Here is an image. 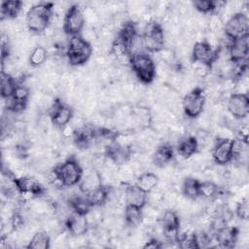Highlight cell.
Wrapping results in <instances>:
<instances>
[{
    "label": "cell",
    "instance_id": "cell-20",
    "mask_svg": "<svg viewBox=\"0 0 249 249\" xmlns=\"http://www.w3.org/2000/svg\"><path fill=\"white\" fill-rule=\"evenodd\" d=\"M160 182V177L158 174L152 171H144L137 176L135 185L140 188L146 194L150 193L157 188Z\"/></svg>",
    "mask_w": 249,
    "mask_h": 249
},
{
    "label": "cell",
    "instance_id": "cell-5",
    "mask_svg": "<svg viewBox=\"0 0 249 249\" xmlns=\"http://www.w3.org/2000/svg\"><path fill=\"white\" fill-rule=\"evenodd\" d=\"M53 168L55 169L63 187L65 188L77 186L84 173L83 167L74 156H71L64 161L56 164Z\"/></svg>",
    "mask_w": 249,
    "mask_h": 249
},
{
    "label": "cell",
    "instance_id": "cell-28",
    "mask_svg": "<svg viewBox=\"0 0 249 249\" xmlns=\"http://www.w3.org/2000/svg\"><path fill=\"white\" fill-rule=\"evenodd\" d=\"M48 51L43 45H36L28 56L29 65L37 68L44 65L48 60Z\"/></svg>",
    "mask_w": 249,
    "mask_h": 249
},
{
    "label": "cell",
    "instance_id": "cell-13",
    "mask_svg": "<svg viewBox=\"0 0 249 249\" xmlns=\"http://www.w3.org/2000/svg\"><path fill=\"white\" fill-rule=\"evenodd\" d=\"M249 53V35L230 42L228 46L229 59L233 63L247 62Z\"/></svg>",
    "mask_w": 249,
    "mask_h": 249
},
{
    "label": "cell",
    "instance_id": "cell-30",
    "mask_svg": "<svg viewBox=\"0 0 249 249\" xmlns=\"http://www.w3.org/2000/svg\"><path fill=\"white\" fill-rule=\"evenodd\" d=\"M191 68L193 70V75L195 76V78L200 79L206 78L212 70V66L204 62H192Z\"/></svg>",
    "mask_w": 249,
    "mask_h": 249
},
{
    "label": "cell",
    "instance_id": "cell-3",
    "mask_svg": "<svg viewBox=\"0 0 249 249\" xmlns=\"http://www.w3.org/2000/svg\"><path fill=\"white\" fill-rule=\"evenodd\" d=\"M129 66L137 80L143 85H151L156 80V63L146 53L130 55Z\"/></svg>",
    "mask_w": 249,
    "mask_h": 249
},
{
    "label": "cell",
    "instance_id": "cell-29",
    "mask_svg": "<svg viewBox=\"0 0 249 249\" xmlns=\"http://www.w3.org/2000/svg\"><path fill=\"white\" fill-rule=\"evenodd\" d=\"M192 6L201 15H211L215 12L213 0H196L192 2Z\"/></svg>",
    "mask_w": 249,
    "mask_h": 249
},
{
    "label": "cell",
    "instance_id": "cell-25",
    "mask_svg": "<svg viewBox=\"0 0 249 249\" xmlns=\"http://www.w3.org/2000/svg\"><path fill=\"white\" fill-rule=\"evenodd\" d=\"M52 246V237L51 235L43 231H36L27 245L25 246L28 249H47Z\"/></svg>",
    "mask_w": 249,
    "mask_h": 249
},
{
    "label": "cell",
    "instance_id": "cell-2",
    "mask_svg": "<svg viewBox=\"0 0 249 249\" xmlns=\"http://www.w3.org/2000/svg\"><path fill=\"white\" fill-rule=\"evenodd\" d=\"M92 46L81 35L71 36L67 42L65 55L68 63L73 67L84 66L91 57Z\"/></svg>",
    "mask_w": 249,
    "mask_h": 249
},
{
    "label": "cell",
    "instance_id": "cell-24",
    "mask_svg": "<svg viewBox=\"0 0 249 249\" xmlns=\"http://www.w3.org/2000/svg\"><path fill=\"white\" fill-rule=\"evenodd\" d=\"M221 195V187L214 181H200L199 185V198L204 200H213L218 198Z\"/></svg>",
    "mask_w": 249,
    "mask_h": 249
},
{
    "label": "cell",
    "instance_id": "cell-7",
    "mask_svg": "<svg viewBox=\"0 0 249 249\" xmlns=\"http://www.w3.org/2000/svg\"><path fill=\"white\" fill-rule=\"evenodd\" d=\"M249 18L246 13L238 12L231 16L224 23L223 32L230 42L249 35Z\"/></svg>",
    "mask_w": 249,
    "mask_h": 249
},
{
    "label": "cell",
    "instance_id": "cell-17",
    "mask_svg": "<svg viewBox=\"0 0 249 249\" xmlns=\"http://www.w3.org/2000/svg\"><path fill=\"white\" fill-rule=\"evenodd\" d=\"M174 159V150L170 143H162L155 148L152 155V162L159 168H162L171 163Z\"/></svg>",
    "mask_w": 249,
    "mask_h": 249
},
{
    "label": "cell",
    "instance_id": "cell-8",
    "mask_svg": "<svg viewBox=\"0 0 249 249\" xmlns=\"http://www.w3.org/2000/svg\"><path fill=\"white\" fill-rule=\"evenodd\" d=\"M220 53V46L213 48L212 44L207 39H204L195 42L191 50V59L192 62H204L213 67V64L218 60Z\"/></svg>",
    "mask_w": 249,
    "mask_h": 249
},
{
    "label": "cell",
    "instance_id": "cell-10",
    "mask_svg": "<svg viewBox=\"0 0 249 249\" xmlns=\"http://www.w3.org/2000/svg\"><path fill=\"white\" fill-rule=\"evenodd\" d=\"M48 114L52 124L60 129L71 122L74 117V110L61 98L55 97Z\"/></svg>",
    "mask_w": 249,
    "mask_h": 249
},
{
    "label": "cell",
    "instance_id": "cell-31",
    "mask_svg": "<svg viewBox=\"0 0 249 249\" xmlns=\"http://www.w3.org/2000/svg\"><path fill=\"white\" fill-rule=\"evenodd\" d=\"M207 28L212 34H218L224 29V20L222 17L218 14H211L208 21Z\"/></svg>",
    "mask_w": 249,
    "mask_h": 249
},
{
    "label": "cell",
    "instance_id": "cell-21",
    "mask_svg": "<svg viewBox=\"0 0 249 249\" xmlns=\"http://www.w3.org/2000/svg\"><path fill=\"white\" fill-rule=\"evenodd\" d=\"M199 185L200 180L188 176L182 180L181 194L191 200H195L199 197Z\"/></svg>",
    "mask_w": 249,
    "mask_h": 249
},
{
    "label": "cell",
    "instance_id": "cell-15",
    "mask_svg": "<svg viewBox=\"0 0 249 249\" xmlns=\"http://www.w3.org/2000/svg\"><path fill=\"white\" fill-rule=\"evenodd\" d=\"M102 185H103V183H102L100 171L91 166V167L84 170L82 179L79 182L78 187L83 194L89 195L91 192H93L94 190L101 187Z\"/></svg>",
    "mask_w": 249,
    "mask_h": 249
},
{
    "label": "cell",
    "instance_id": "cell-32",
    "mask_svg": "<svg viewBox=\"0 0 249 249\" xmlns=\"http://www.w3.org/2000/svg\"><path fill=\"white\" fill-rule=\"evenodd\" d=\"M235 215L241 221H247L248 220L249 205H248V199L246 197H243V198H241V200L236 202Z\"/></svg>",
    "mask_w": 249,
    "mask_h": 249
},
{
    "label": "cell",
    "instance_id": "cell-4",
    "mask_svg": "<svg viewBox=\"0 0 249 249\" xmlns=\"http://www.w3.org/2000/svg\"><path fill=\"white\" fill-rule=\"evenodd\" d=\"M143 45L145 51L152 53H159L165 48V35L164 30L159 21L153 19L144 27Z\"/></svg>",
    "mask_w": 249,
    "mask_h": 249
},
{
    "label": "cell",
    "instance_id": "cell-33",
    "mask_svg": "<svg viewBox=\"0 0 249 249\" xmlns=\"http://www.w3.org/2000/svg\"><path fill=\"white\" fill-rule=\"evenodd\" d=\"M143 248H152V249H160V248H162L163 247V244L162 242L157 238L156 236L155 237H151L150 239H148L147 241H145V244L142 246Z\"/></svg>",
    "mask_w": 249,
    "mask_h": 249
},
{
    "label": "cell",
    "instance_id": "cell-27",
    "mask_svg": "<svg viewBox=\"0 0 249 249\" xmlns=\"http://www.w3.org/2000/svg\"><path fill=\"white\" fill-rule=\"evenodd\" d=\"M18 84L15 77L1 70V96L3 99H7L13 95Z\"/></svg>",
    "mask_w": 249,
    "mask_h": 249
},
{
    "label": "cell",
    "instance_id": "cell-14",
    "mask_svg": "<svg viewBox=\"0 0 249 249\" xmlns=\"http://www.w3.org/2000/svg\"><path fill=\"white\" fill-rule=\"evenodd\" d=\"M66 231L72 236L84 235L89 231V225L86 215L71 212L63 221Z\"/></svg>",
    "mask_w": 249,
    "mask_h": 249
},
{
    "label": "cell",
    "instance_id": "cell-12",
    "mask_svg": "<svg viewBox=\"0 0 249 249\" xmlns=\"http://www.w3.org/2000/svg\"><path fill=\"white\" fill-rule=\"evenodd\" d=\"M229 114L235 120H243L249 115V97L244 93H231L227 102Z\"/></svg>",
    "mask_w": 249,
    "mask_h": 249
},
{
    "label": "cell",
    "instance_id": "cell-23",
    "mask_svg": "<svg viewBox=\"0 0 249 249\" xmlns=\"http://www.w3.org/2000/svg\"><path fill=\"white\" fill-rule=\"evenodd\" d=\"M1 16L3 19L16 18L23 9V2L20 0H6L1 3Z\"/></svg>",
    "mask_w": 249,
    "mask_h": 249
},
{
    "label": "cell",
    "instance_id": "cell-19",
    "mask_svg": "<svg viewBox=\"0 0 249 249\" xmlns=\"http://www.w3.org/2000/svg\"><path fill=\"white\" fill-rule=\"evenodd\" d=\"M125 203L143 208L147 204V194L138 188L135 183L124 184V189Z\"/></svg>",
    "mask_w": 249,
    "mask_h": 249
},
{
    "label": "cell",
    "instance_id": "cell-22",
    "mask_svg": "<svg viewBox=\"0 0 249 249\" xmlns=\"http://www.w3.org/2000/svg\"><path fill=\"white\" fill-rule=\"evenodd\" d=\"M124 221L126 226L135 228L142 225L143 221V208L135 205H125L124 210Z\"/></svg>",
    "mask_w": 249,
    "mask_h": 249
},
{
    "label": "cell",
    "instance_id": "cell-6",
    "mask_svg": "<svg viewBox=\"0 0 249 249\" xmlns=\"http://www.w3.org/2000/svg\"><path fill=\"white\" fill-rule=\"evenodd\" d=\"M207 99L205 89L199 86L188 91L182 98V109L184 114L190 119L198 118L203 113Z\"/></svg>",
    "mask_w": 249,
    "mask_h": 249
},
{
    "label": "cell",
    "instance_id": "cell-16",
    "mask_svg": "<svg viewBox=\"0 0 249 249\" xmlns=\"http://www.w3.org/2000/svg\"><path fill=\"white\" fill-rule=\"evenodd\" d=\"M214 239L217 246L223 248H231L237 242L239 230L234 226L226 225L216 231H214Z\"/></svg>",
    "mask_w": 249,
    "mask_h": 249
},
{
    "label": "cell",
    "instance_id": "cell-26",
    "mask_svg": "<svg viewBox=\"0 0 249 249\" xmlns=\"http://www.w3.org/2000/svg\"><path fill=\"white\" fill-rule=\"evenodd\" d=\"M111 187L112 186L102 185L98 189H96L93 192H91L90 194L87 195L92 207H102L107 204Z\"/></svg>",
    "mask_w": 249,
    "mask_h": 249
},
{
    "label": "cell",
    "instance_id": "cell-9",
    "mask_svg": "<svg viewBox=\"0 0 249 249\" xmlns=\"http://www.w3.org/2000/svg\"><path fill=\"white\" fill-rule=\"evenodd\" d=\"M86 27V20L84 17L83 8L78 4L71 5L63 18L62 30L67 36L80 35Z\"/></svg>",
    "mask_w": 249,
    "mask_h": 249
},
{
    "label": "cell",
    "instance_id": "cell-1",
    "mask_svg": "<svg viewBox=\"0 0 249 249\" xmlns=\"http://www.w3.org/2000/svg\"><path fill=\"white\" fill-rule=\"evenodd\" d=\"M54 3L40 2L34 4L25 16V24L27 29L34 33L40 34L46 32L50 27L53 17Z\"/></svg>",
    "mask_w": 249,
    "mask_h": 249
},
{
    "label": "cell",
    "instance_id": "cell-11",
    "mask_svg": "<svg viewBox=\"0 0 249 249\" xmlns=\"http://www.w3.org/2000/svg\"><path fill=\"white\" fill-rule=\"evenodd\" d=\"M233 139L231 138H217L215 141L211 158L212 160L219 166H224L232 162L233 151H232Z\"/></svg>",
    "mask_w": 249,
    "mask_h": 249
},
{
    "label": "cell",
    "instance_id": "cell-18",
    "mask_svg": "<svg viewBox=\"0 0 249 249\" xmlns=\"http://www.w3.org/2000/svg\"><path fill=\"white\" fill-rule=\"evenodd\" d=\"M199 148L198 141L195 135L183 136L178 140L176 147L178 156L183 160H189L197 154Z\"/></svg>",
    "mask_w": 249,
    "mask_h": 249
}]
</instances>
